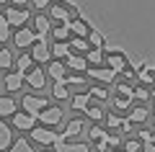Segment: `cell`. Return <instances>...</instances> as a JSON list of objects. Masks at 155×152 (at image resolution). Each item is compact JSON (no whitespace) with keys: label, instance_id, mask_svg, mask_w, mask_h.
Here are the masks:
<instances>
[{"label":"cell","instance_id":"1","mask_svg":"<svg viewBox=\"0 0 155 152\" xmlns=\"http://www.w3.org/2000/svg\"><path fill=\"white\" fill-rule=\"evenodd\" d=\"M31 139L39 142V144H57V142L62 139V134H57V131H52V129L34 126V129H31Z\"/></svg>","mask_w":155,"mask_h":152},{"label":"cell","instance_id":"2","mask_svg":"<svg viewBox=\"0 0 155 152\" xmlns=\"http://www.w3.org/2000/svg\"><path fill=\"white\" fill-rule=\"evenodd\" d=\"M21 103H23V111H26V114H31V116H36V119H39V114L47 108L49 101H47V98H39V95H26Z\"/></svg>","mask_w":155,"mask_h":152},{"label":"cell","instance_id":"3","mask_svg":"<svg viewBox=\"0 0 155 152\" xmlns=\"http://www.w3.org/2000/svg\"><path fill=\"white\" fill-rule=\"evenodd\" d=\"M62 116H65V114H62V108H57V106H52V108H49V106H47V108L39 114V121H44L47 126H57V124H62Z\"/></svg>","mask_w":155,"mask_h":152},{"label":"cell","instance_id":"4","mask_svg":"<svg viewBox=\"0 0 155 152\" xmlns=\"http://www.w3.org/2000/svg\"><path fill=\"white\" fill-rule=\"evenodd\" d=\"M23 77H26V82L34 88V90H41V88L47 85V75H44L41 70H39V67H31V70H28Z\"/></svg>","mask_w":155,"mask_h":152},{"label":"cell","instance_id":"5","mask_svg":"<svg viewBox=\"0 0 155 152\" xmlns=\"http://www.w3.org/2000/svg\"><path fill=\"white\" fill-rule=\"evenodd\" d=\"M106 62H109V70H114V72H124L127 70V57H124L119 49H116V52L111 49L109 57H106Z\"/></svg>","mask_w":155,"mask_h":152},{"label":"cell","instance_id":"6","mask_svg":"<svg viewBox=\"0 0 155 152\" xmlns=\"http://www.w3.org/2000/svg\"><path fill=\"white\" fill-rule=\"evenodd\" d=\"M13 41H16V47H21V49H26V47H31L34 41H36V31H31V28H18L16 31V39H13Z\"/></svg>","mask_w":155,"mask_h":152},{"label":"cell","instance_id":"7","mask_svg":"<svg viewBox=\"0 0 155 152\" xmlns=\"http://www.w3.org/2000/svg\"><path fill=\"white\" fill-rule=\"evenodd\" d=\"M54 150L57 152H91V147L83 144V142H67L65 137H62V139L54 144Z\"/></svg>","mask_w":155,"mask_h":152},{"label":"cell","instance_id":"8","mask_svg":"<svg viewBox=\"0 0 155 152\" xmlns=\"http://www.w3.org/2000/svg\"><path fill=\"white\" fill-rule=\"evenodd\" d=\"M28 18L31 16H28V11H23V8H11V11L5 13V21L11 23V26H18V28H21Z\"/></svg>","mask_w":155,"mask_h":152},{"label":"cell","instance_id":"9","mask_svg":"<svg viewBox=\"0 0 155 152\" xmlns=\"http://www.w3.org/2000/svg\"><path fill=\"white\" fill-rule=\"evenodd\" d=\"M52 23L47 16H36L34 18V31H36V41H47V34H49Z\"/></svg>","mask_w":155,"mask_h":152},{"label":"cell","instance_id":"10","mask_svg":"<svg viewBox=\"0 0 155 152\" xmlns=\"http://www.w3.org/2000/svg\"><path fill=\"white\" fill-rule=\"evenodd\" d=\"M31 57H34V62H47V60H52V49L47 47V41H34Z\"/></svg>","mask_w":155,"mask_h":152},{"label":"cell","instance_id":"11","mask_svg":"<svg viewBox=\"0 0 155 152\" xmlns=\"http://www.w3.org/2000/svg\"><path fill=\"white\" fill-rule=\"evenodd\" d=\"M34 121H36V116H31V114H13V126L16 129H23V131H28V129H34Z\"/></svg>","mask_w":155,"mask_h":152},{"label":"cell","instance_id":"12","mask_svg":"<svg viewBox=\"0 0 155 152\" xmlns=\"http://www.w3.org/2000/svg\"><path fill=\"white\" fill-rule=\"evenodd\" d=\"M88 75L93 77V80H101V82H111L116 77V72L114 70H101V67H91L88 70Z\"/></svg>","mask_w":155,"mask_h":152},{"label":"cell","instance_id":"13","mask_svg":"<svg viewBox=\"0 0 155 152\" xmlns=\"http://www.w3.org/2000/svg\"><path fill=\"white\" fill-rule=\"evenodd\" d=\"M70 31H72V36H85V39H88L91 26L83 21V18H75V21H70Z\"/></svg>","mask_w":155,"mask_h":152},{"label":"cell","instance_id":"14","mask_svg":"<svg viewBox=\"0 0 155 152\" xmlns=\"http://www.w3.org/2000/svg\"><path fill=\"white\" fill-rule=\"evenodd\" d=\"M70 11H75V5H72V8H67V5H52V18H54V21L67 23V21H72V18H70Z\"/></svg>","mask_w":155,"mask_h":152},{"label":"cell","instance_id":"15","mask_svg":"<svg viewBox=\"0 0 155 152\" xmlns=\"http://www.w3.org/2000/svg\"><path fill=\"white\" fill-rule=\"evenodd\" d=\"M67 67H70V70L83 72V70H88V60L80 57V54H67Z\"/></svg>","mask_w":155,"mask_h":152},{"label":"cell","instance_id":"16","mask_svg":"<svg viewBox=\"0 0 155 152\" xmlns=\"http://www.w3.org/2000/svg\"><path fill=\"white\" fill-rule=\"evenodd\" d=\"M11 142H13L11 126H8L5 121H0V150H11Z\"/></svg>","mask_w":155,"mask_h":152},{"label":"cell","instance_id":"17","mask_svg":"<svg viewBox=\"0 0 155 152\" xmlns=\"http://www.w3.org/2000/svg\"><path fill=\"white\" fill-rule=\"evenodd\" d=\"M80 131H83V121L80 119H72V121H67V126H65V139H70V137H78L80 134Z\"/></svg>","mask_w":155,"mask_h":152},{"label":"cell","instance_id":"18","mask_svg":"<svg viewBox=\"0 0 155 152\" xmlns=\"http://www.w3.org/2000/svg\"><path fill=\"white\" fill-rule=\"evenodd\" d=\"M23 80H26L23 72H11V75L5 77V88H8V90H18V88L23 85Z\"/></svg>","mask_w":155,"mask_h":152},{"label":"cell","instance_id":"19","mask_svg":"<svg viewBox=\"0 0 155 152\" xmlns=\"http://www.w3.org/2000/svg\"><path fill=\"white\" fill-rule=\"evenodd\" d=\"M88 101H91V93H78V95H72V108H78V111H85L88 108Z\"/></svg>","mask_w":155,"mask_h":152},{"label":"cell","instance_id":"20","mask_svg":"<svg viewBox=\"0 0 155 152\" xmlns=\"http://www.w3.org/2000/svg\"><path fill=\"white\" fill-rule=\"evenodd\" d=\"M85 60H88V65H101V62H104V49H93L91 47L88 52H85Z\"/></svg>","mask_w":155,"mask_h":152},{"label":"cell","instance_id":"21","mask_svg":"<svg viewBox=\"0 0 155 152\" xmlns=\"http://www.w3.org/2000/svg\"><path fill=\"white\" fill-rule=\"evenodd\" d=\"M70 21L67 23H62V26H57V28H52V36L57 39V41H65V39H70Z\"/></svg>","mask_w":155,"mask_h":152},{"label":"cell","instance_id":"22","mask_svg":"<svg viewBox=\"0 0 155 152\" xmlns=\"http://www.w3.org/2000/svg\"><path fill=\"white\" fill-rule=\"evenodd\" d=\"M13 114H16V101L0 98V116H13Z\"/></svg>","mask_w":155,"mask_h":152},{"label":"cell","instance_id":"23","mask_svg":"<svg viewBox=\"0 0 155 152\" xmlns=\"http://www.w3.org/2000/svg\"><path fill=\"white\" fill-rule=\"evenodd\" d=\"M49 77L52 80H65V65H60V62H52L49 65Z\"/></svg>","mask_w":155,"mask_h":152},{"label":"cell","instance_id":"24","mask_svg":"<svg viewBox=\"0 0 155 152\" xmlns=\"http://www.w3.org/2000/svg\"><path fill=\"white\" fill-rule=\"evenodd\" d=\"M31 62H34L31 54H21V57H16V67H18V72H28V70H31Z\"/></svg>","mask_w":155,"mask_h":152},{"label":"cell","instance_id":"25","mask_svg":"<svg viewBox=\"0 0 155 152\" xmlns=\"http://www.w3.org/2000/svg\"><path fill=\"white\" fill-rule=\"evenodd\" d=\"M88 44H91L93 49H104V34L91 28V34H88Z\"/></svg>","mask_w":155,"mask_h":152},{"label":"cell","instance_id":"26","mask_svg":"<svg viewBox=\"0 0 155 152\" xmlns=\"http://www.w3.org/2000/svg\"><path fill=\"white\" fill-rule=\"evenodd\" d=\"M70 44H72V49H78V52H88V49H91V44H88L85 36H72Z\"/></svg>","mask_w":155,"mask_h":152},{"label":"cell","instance_id":"27","mask_svg":"<svg viewBox=\"0 0 155 152\" xmlns=\"http://www.w3.org/2000/svg\"><path fill=\"white\" fill-rule=\"evenodd\" d=\"M52 93H54V98H60V101L67 98V95H70V90H67V80H60L54 88H52Z\"/></svg>","mask_w":155,"mask_h":152},{"label":"cell","instance_id":"28","mask_svg":"<svg viewBox=\"0 0 155 152\" xmlns=\"http://www.w3.org/2000/svg\"><path fill=\"white\" fill-rule=\"evenodd\" d=\"M67 54H70V47H67L65 41L52 44V57H67Z\"/></svg>","mask_w":155,"mask_h":152},{"label":"cell","instance_id":"29","mask_svg":"<svg viewBox=\"0 0 155 152\" xmlns=\"http://www.w3.org/2000/svg\"><path fill=\"white\" fill-rule=\"evenodd\" d=\"M145 119H147V111H145V108H132V114H129L127 121H132V124H142Z\"/></svg>","mask_w":155,"mask_h":152},{"label":"cell","instance_id":"30","mask_svg":"<svg viewBox=\"0 0 155 152\" xmlns=\"http://www.w3.org/2000/svg\"><path fill=\"white\" fill-rule=\"evenodd\" d=\"M8 152H34V150H31V144H28L26 139H16V142H13V147H11Z\"/></svg>","mask_w":155,"mask_h":152},{"label":"cell","instance_id":"31","mask_svg":"<svg viewBox=\"0 0 155 152\" xmlns=\"http://www.w3.org/2000/svg\"><path fill=\"white\" fill-rule=\"evenodd\" d=\"M13 62H16V57H13L8 49H0V67H11Z\"/></svg>","mask_w":155,"mask_h":152},{"label":"cell","instance_id":"32","mask_svg":"<svg viewBox=\"0 0 155 152\" xmlns=\"http://www.w3.org/2000/svg\"><path fill=\"white\" fill-rule=\"evenodd\" d=\"M85 114H88V119H93V121H104V111L96 108V106H88V108H85Z\"/></svg>","mask_w":155,"mask_h":152},{"label":"cell","instance_id":"33","mask_svg":"<svg viewBox=\"0 0 155 152\" xmlns=\"http://www.w3.org/2000/svg\"><path fill=\"white\" fill-rule=\"evenodd\" d=\"M11 39V23H0V41H8Z\"/></svg>","mask_w":155,"mask_h":152},{"label":"cell","instance_id":"34","mask_svg":"<svg viewBox=\"0 0 155 152\" xmlns=\"http://www.w3.org/2000/svg\"><path fill=\"white\" fill-rule=\"evenodd\" d=\"M153 75H155L153 67H145V70L140 72V80H142V82H153Z\"/></svg>","mask_w":155,"mask_h":152},{"label":"cell","instance_id":"35","mask_svg":"<svg viewBox=\"0 0 155 152\" xmlns=\"http://www.w3.org/2000/svg\"><path fill=\"white\" fill-rule=\"evenodd\" d=\"M106 124H109L111 129H116V126H122V124H124V119H119V116H114V114H111V116H109V121H106Z\"/></svg>","mask_w":155,"mask_h":152},{"label":"cell","instance_id":"36","mask_svg":"<svg viewBox=\"0 0 155 152\" xmlns=\"http://www.w3.org/2000/svg\"><path fill=\"white\" fill-rule=\"evenodd\" d=\"M88 134H91V139H101V137H106L101 126H91V131H88Z\"/></svg>","mask_w":155,"mask_h":152},{"label":"cell","instance_id":"37","mask_svg":"<svg viewBox=\"0 0 155 152\" xmlns=\"http://www.w3.org/2000/svg\"><path fill=\"white\" fill-rule=\"evenodd\" d=\"M91 98H98V101H104V98H106V90H104V88H91Z\"/></svg>","mask_w":155,"mask_h":152},{"label":"cell","instance_id":"38","mask_svg":"<svg viewBox=\"0 0 155 152\" xmlns=\"http://www.w3.org/2000/svg\"><path fill=\"white\" fill-rule=\"evenodd\" d=\"M140 150V142L137 139H129L127 144H124V152H137Z\"/></svg>","mask_w":155,"mask_h":152},{"label":"cell","instance_id":"39","mask_svg":"<svg viewBox=\"0 0 155 152\" xmlns=\"http://www.w3.org/2000/svg\"><path fill=\"white\" fill-rule=\"evenodd\" d=\"M116 108H129V98L119 95V98H116Z\"/></svg>","mask_w":155,"mask_h":152},{"label":"cell","instance_id":"40","mask_svg":"<svg viewBox=\"0 0 155 152\" xmlns=\"http://www.w3.org/2000/svg\"><path fill=\"white\" fill-rule=\"evenodd\" d=\"M132 88H129V85H119V95H124V98H129V95H132Z\"/></svg>","mask_w":155,"mask_h":152},{"label":"cell","instance_id":"41","mask_svg":"<svg viewBox=\"0 0 155 152\" xmlns=\"http://www.w3.org/2000/svg\"><path fill=\"white\" fill-rule=\"evenodd\" d=\"M134 98H140V101H145V98H147V90H142V88H137V90L132 93Z\"/></svg>","mask_w":155,"mask_h":152},{"label":"cell","instance_id":"42","mask_svg":"<svg viewBox=\"0 0 155 152\" xmlns=\"http://www.w3.org/2000/svg\"><path fill=\"white\" fill-rule=\"evenodd\" d=\"M132 65H134V70H142V67H145V60H142V57H137V60H132Z\"/></svg>","mask_w":155,"mask_h":152},{"label":"cell","instance_id":"43","mask_svg":"<svg viewBox=\"0 0 155 152\" xmlns=\"http://www.w3.org/2000/svg\"><path fill=\"white\" fill-rule=\"evenodd\" d=\"M31 3H34V5L39 8V11H41V8H47V5H49V0H31Z\"/></svg>","mask_w":155,"mask_h":152},{"label":"cell","instance_id":"44","mask_svg":"<svg viewBox=\"0 0 155 152\" xmlns=\"http://www.w3.org/2000/svg\"><path fill=\"white\" fill-rule=\"evenodd\" d=\"M142 152H155V144L153 142H142Z\"/></svg>","mask_w":155,"mask_h":152},{"label":"cell","instance_id":"45","mask_svg":"<svg viewBox=\"0 0 155 152\" xmlns=\"http://www.w3.org/2000/svg\"><path fill=\"white\" fill-rule=\"evenodd\" d=\"M11 3H13V5H26L28 0H11Z\"/></svg>","mask_w":155,"mask_h":152},{"label":"cell","instance_id":"46","mask_svg":"<svg viewBox=\"0 0 155 152\" xmlns=\"http://www.w3.org/2000/svg\"><path fill=\"white\" fill-rule=\"evenodd\" d=\"M0 23H5V16H3V13H0Z\"/></svg>","mask_w":155,"mask_h":152},{"label":"cell","instance_id":"47","mask_svg":"<svg viewBox=\"0 0 155 152\" xmlns=\"http://www.w3.org/2000/svg\"><path fill=\"white\" fill-rule=\"evenodd\" d=\"M150 142H153V144H155V134H153V137H150Z\"/></svg>","mask_w":155,"mask_h":152},{"label":"cell","instance_id":"48","mask_svg":"<svg viewBox=\"0 0 155 152\" xmlns=\"http://www.w3.org/2000/svg\"><path fill=\"white\" fill-rule=\"evenodd\" d=\"M0 3H8V0H0Z\"/></svg>","mask_w":155,"mask_h":152},{"label":"cell","instance_id":"49","mask_svg":"<svg viewBox=\"0 0 155 152\" xmlns=\"http://www.w3.org/2000/svg\"><path fill=\"white\" fill-rule=\"evenodd\" d=\"M153 98H155V90H153Z\"/></svg>","mask_w":155,"mask_h":152},{"label":"cell","instance_id":"50","mask_svg":"<svg viewBox=\"0 0 155 152\" xmlns=\"http://www.w3.org/2000/svg\"><path fill=\"white\" fill-rule=\"evenodd\" d=\"M116 152H119V150H116Z\"/></svg>","mask_w":155,"mask_h":152}]
</instances>
